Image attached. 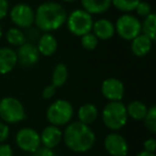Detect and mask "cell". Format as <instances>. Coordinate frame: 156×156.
<instances>
[{"label": "cell", "instance_id": "cell-29", "mask_svg": "<svg viewBox=\"0 0 156 156\" xmlns=\"http://www.w3.org/2000/svg\"><path fill=\"white\" fill-rule=\"evenodd\" d=\"M31 156H56L55 152L51 149L47 147H39L35 152H33Z\"/></svg>", "mask_w": 156, "mask_h": 156}, {"label": "cell", "instance_id": "cell-13", "mask_svg": "<svg viewBox=\"0 0 156 156\" xmlns=\"http://www.w3.org/2000/svg\"><path fill=\"white\" fill-rule=\"evenodd\" d=\"M40 138H41V144H43L44 147L52 150L60 143L62 139V132L58 126L49 125L42 130Z\"/></svg>", "mask_w": 156, "mask_h": 156}, {"label": "cell", "instance_id": "cell-8", "mask_svg": "<svg viewBox=\"0 0 156 156\" xmlns=\"http://www.w3.org/2000/svg\"><path fill=\"white\" fill-rule=\"evenodd\" d=\"M15 141L20 149L28 153H33L39 147H41L40 134L30 127H24L18 130L15 137Z\"/></svg>", "mask_w": 156, "mask_h": 156}, {"label": "cell", "instance_id": "cell-18", "mask_svg": "<svg viewBox=\"0 0 156 156\" xmlns=\"http://www.w3.org/2000/svg\"><path fill=\"white\" fill-rule=\"evenodd\" d=\"M83 10L89 14L105 13L111 7V0H81Z\"/></svg>", "mask_w": 156, "mask_h": 156}, {"label": "cell", "instance_id": "cell-16", "mask_svg": "<svg viewBox=\"0 0 156 156\" xmlns=\"http://www.w3.org/2000/svg\"><path fill=\"white\" fill-rule=\"evenodd\" d=\"M58 43H57L56 37L48 32H45L39 39L37 44V48L39 50L40 55H43L45 57H49L56 52Z\"/></svg>", "mask_w": 156, "mask_h": 156}, {"label": "cell", "instance_id": "cell-28", "mask_svg": "<svg viewBox=\"0 0 156 156\" xmlns=\"http://www.w3.org/2000/svg\"><path fill=\"white\" fill-rule=\"evenodd\" d=\"M10 134L9 126L7 125V123L0 121V143H3L8 139Z\"/></svg>", "mask_w": 156, "mask_h": 156}, {"label": "cell", "instance_id": "cell-2", "mask_svg": "<svg viewBox=\"0 0 156 156\" xmlns=\"http://www.w3.org/2000/svg\"><path fill=\"white\" fill-rule=\"evenodd\" d=\"M64 143L69 150L83 153L92 149L95 143V135L89 125L79 121L69 124L63 133Z\"/></svg>", "mask_w": 156, "mask_h": 156}, {"label": "cell", "instance_id": "cell-4", "mask_svg": "<svg viewBox=\"0 0 156 156\" xmlns=\"http://www.w3.org/2000/svg\"><path fill=\"white\" fill-rule=\"evenodd\" d=\"M0 118L5 123H18L26 119V111L17 98L7 96L0 100Z\"/></svg>", "mask_w": 156, "mask_h": 156}, {"label": "cell", "instance_id": "cell-19", "mask_svg": "<svg viewBox=\"0 0 156 156\" xmlns=\"http://www.w3.org/2000/svg\"><path fill=\"white\" fill-rule=\"evenodd\" d=\"M98 115V110L95 105L91 103H86L78 109V119L83 124H92Z\"/></svg>", "mask_w": 156, "mask_h": 156}, {"label": "cell", "instance_id": "cell-17", "mask_svg": "<svg viewBox=\"0 0 156 156\" xmlns=\"http://www.w3.org/2000/svg\"><path fill=\"white\" fill-rule=\"evenodd\" d=\"M152 41L151 39L147 37V35L140 33L139 35H137L135 39L132 40V44H130V48L132 51L135 56L137 57H143L145 55H147L150 52L152 48Z\"/></svg>", "mask_w": 156, "mask_h": 156}, {"label": "cell", "instance_id": "cell-30", "mask_svg": "<svg viewBox=\"0 0 156 156\" xmlns=\"http://www.w3.org/2000/svg\"><path fill=\"white\" fill-rule=\"evenodd\" d=\"M143 147H144V151L151 152V153H155L156 150V140L154 138L147 139L143 143Z\"/></svg>", "mask_w": 156, "mask_h": 156}, {"label": "cell", "instance_id": "cell-7", "mask_svg": "<svg viewBox=\"0 0 156 156\" xmlns=\"http://www.w3.org/2000/svg\"><path fill=\"white\" fill-rule=\"evenodd\" d=\"M115 29L123 40L132 41L141 33V22L136 16L124 14L117 20Z\"/></svg>", "mask_w": 156, "mask_h": 156}, {"label": "cell", "instance_id": "cell-3", "mask_svg": "<svg viewBox=\"0 0 156 156\" xmlns=\"http://www.w3.org/2000/svg\"><path fill=\"white\" fill-rule=\"evenodd\" d=\"M102 118L107 128L111 130L121 129L125 126L128 119L126 106L123 103H121V101L109 102L103 109Z\"/></svg>", "mask_w": 156, "mask_h": 156}, {"label": "cell", "instance_id": "cell-15", "mask_svg": "<svg viewBox=\"0 0 156 156\" xmlns=\"http://www.w3.org/2000/svg\"><path fill=\"white\" fill-rule=\"evenodd\" d=\"M92 31H93V34L100 40H109L115 33L113 23L106 18H102V20L93 22Z\"/></svg>", "mask_w": 156, "mask_h": 156}, {"label": "cell", "instance_id": "cell-33", "mask_svg": "<svg viewBox=\"0 0 156 156\" xmlns=\"http://www.w3.org/2000/svg\"><path fill=\"white\" fill-rule=\"evenodd\" d=\"M0 156H13L12 147L7 143H0Z\"/></svg>", "mask_w": 156, "mask_h": 156}, {"label": "cell", "instance_id": "cell-11", "mask_svg": "<svg viewBox=\"0 0 156 156\" xmlns=\"http://www.w3.org/2000/svg\"><path fill=\"white\" fill-rule=\"evenodd\" d=\"M105 149L111 156H126L128 153V144L122 135L111 133L105 138Z\"/></svg>", "mask_w": 156, "mask_h": 156}, {"label": "cell", "instance_id": "cell-26", "mask_svg": "<svg viewBox=\"0 0 156 156\" xmlns=\"http://www.w3.org/2000/svg\"><path fill=\"white\" fill-rule=\"evenodd\" d=\"M80 37H81V40H80L81 45H83V47L85 48V49L93 50L96 48V46H98V39L93 33L89 32Z\"/></svg>", "mask_w": 156, "mask_h": 156}, {"label": "cell", "instance_id": "cell-9", "mask_svg": "<svg viewBox=\"0 0 156 156\" xmlns=\"http://www.w3.org/2000/svg\"><path fill=\"white\" fill-rule=\"evenodd\" d=\"M10 18L15 26L29 28L34 24V11L26 3H18L11 9Z\"/></svg>", "mask_w": 156, "mask_h": 156}, {"label": "cell", "instance_id": "cell-35", "mask_svg": "<svg viewBox=\"0 0 156 156\" xmlns=\"http://www.w3.org/2000/svg\"><path fill=\"white\" fill-rule=\"evenodd\" d=\"M2 33H3V31H2V27H1V25H0V39L2 37Z\"/></svg>", "mask_w": 156, "mask_h": 156}, {"label": "cell", "instance_id": "cell-12", "mask_svg": "<svg viewBox=\"0 0 156 156\" xmlns=\"http://www.w3.org/2000/svg\"><path fill=\"white\" fill-rule=\"evenodd\" d=\"M16 56H17V62H20L23 66L29 67L37 63L40 59V52L34 44L25 42L23 45L18 46Z\"/></svg>", "mask_w": 156, "mask_h": 156}, {"label": "cell", "instance_id": "cell-5", "mask_svg": "<svg viewBox=\"0 0 156 156\" xmlns=\"http://www.w3.org/2000/svg\"><path fill=\"white\" fill-rule=\"evenodd\" d=\"M66 25L69 32L76 37H83L92 31L93 18L85 10H74L66 17Z\"/></svg>", "mask_w": 156, "mask_h": 156}, {"label": "cell", "instance_id": "cell-6", "mask_svg": "<svg viewBox=\"0 0 156 156\" xmlns=\"http://www.w3.org/2000/svg\"><path fill=\"white\" fill-rule=\"evenodd\" d=\"M73 106L71 103L65 100L55 101L52 104H50L46 112V117L50 125L58 126V127L69 123L73 118Z\"/></svg>", "mask_w": 156, "mask_h": 156}, {"label": "cell", "instance_id": "cell-10", "mask_svg": "<svg viewBox=\"0 0 156 156\" xmlns=\"http://www.w3.org/2000/svg\"><path fill=\"white\" fill-rule=\"evenodd\" d=\"M101 91L109 102H119L123 98L124 85L118 78H107L103 81Z\"/></svg>", "mask_w": 156, "mask_h": 156}, {"label": "cell", "instance_id": "cell-20", "mask_svg": "<svg viewBox=\"0 0 156 156\" xmlns=\"http://www.w3.org/2000/svg\"><path fill=\"white\" fill-rule=\"evenodd\" d=\"M126 112H127L128 117H130L133 120L140 121V120L144 119L145 115L147 112V107L142 102L134 101L126 106Z\"/></svg>", "mask_w": 156, "mask_h": 156}, {"label": "cell", "instance_id": "cell-21", "mask_svg": "<svg viewBox=\"0 0 156 156\" xmlns=\"http://www.w3.org/2000/svg\"><path fill=\"white\" fill-rule=\"evenodd\" d=\"M67 76H69V71L67 67L63 63H59L56 65L52 73V78H51V85L55 86L56 88H60L66 83Z\"/></svg>", "mask_w": 156, "mask_h": 156}, {"label": "cell", "instance_id": "cell-22", "mask_svg": "<svg viewBox=\"0 0 156 156\" xmlns=\"http://www.w3.org/2000/svg\"><path fill=\"white\" fill-rule=\"evenodd\" d=\"M141 33L147 35L149 39L154 41L156 37V15L151 13L144 17V20L141 24Z\"/></svg>", "mask_w": 156, "mask_h": 156}, {"label": "cell", "instance_id": "cell-25", "mask_svg": "<svg viewBox=\"0 0 156 156\" xmlns=\"http://www.w3.org/2000/svg\"><path fill=\"white\" fill-rule=\"evenodd\" d=\"M144 125L151 133L155 134L156 133V107L152 106L147 108V112L145 115L144 119Z\"/></svg>", "mask_w": 156, "mask_h": 156}, {"label": "cell", "instance_id": "cell-27", "mask_svg": "<svg viewBox=\"0 0 156 156\" xmlns=\"http://www.w3.org/2000/svg\"><path fill=\"white\" fill-rule=\"evenodd\" d=\"M135 11H136V13L138 14L139 16H141V17H147L149 14L152 13L151 5L147 2H145V1H140V2L137 5Z\"/></svg>", "mask_w": 156, "mask_h": 156}, {"label": "cell", "instance_id": "cell-1", "mask_svg": "<svg viewBox=\"0 0 156 156\" xmlns=\"http://www.w3.org/2000/svg\"><path fill=\"white\" fill-rule=\"evenodd\" d=\"M66 12L60 3L44 2L34 12V24L44 32L58 30L66 22Z\"/></svg>", "mask_w": 156, "mask_h": 156}, {"label": "cell", "instance_id": "cell-32", "mask_svg": "<svg viewBox=\"0 0 156 156\" xmlns=\"http://www.w3.org/2000/svg\"><path fill=\"white\" fill-rule=\"evenodd\" d=\"M55 94H56V87L52 85H49L43 90L42 95H43V98H45V100H49V98H54Z\"/></svg>", "mask_w": 156, "mask_h": 156}, {"label": "cell", "instance_id": "cell-36", "mask_svg": "<svg viewBox=\"0 0 156 156\" xmlns=\"http://www.w3.org/2000/svg\"><path fill=\"white\" fill-rule=\"evenodd\" d=\"M62 1H65V2H74L76 0H62Z\"/></svg>", "mask_w": 156, "mask_h": 156}, {"label": "cell", "instance_id": "cell-24", "mask_svg": "<svg viewBox=\"0 0 156 156\" xmlns=\"http://www.w3.org/2000/svg\"><path fill=\"white\" fill-rule=\"evenodd\" d=\"M140 1L141 0H111V5H113V7L119 11L128 13L135 11L137 5Z\"/></svg>", "mask_w": 156, "mask_h": 156}, {"label": "cell", "instance_id": "cell-23", "mask_svg": "<svg viewBox=\"0 0 156 156\" xmlns=\"http://www.w3.org/2000/svg\"><path fill=\"white\" fill-rule=\"evenodd\" d=\"M5 37L8 43L13 46H20L26 42V35L20 28H10Z\"/></svg>", "mask_w": 156, "mask_h": 156}, {"label": "cell", "instance_id": "cell-31", "mask_svg": "<svg viewBox=\"0 0 156 156\" xmlns=\"http://www.w3.org/2000/svg\"><path fill=\"white\" fill-rule=\"evenodd\" d=\"M9 13V1L0 0V20H3Z\"/></svg>", "mask_w": 156, "mask_h": 156}, {"label": "cell", "instance_id": "cell-34", "mask_svg": "<svg viewBox=\"0 0 156 156\" xmlns=\"http://www.w3.org/2000/svg\"><path fill=\"white\" fill-rule=\"evenodd\" d=\"M136 156H155V154L154 153H151V152H147L143 150L142 152H140L139 154H137Z\"/></svg>", "mask_w": 156, "mask_h": 156}, {"label": "cell", "instance_id": "cell-14", "mask_svg": "<svg viewBox=\"0 0 156 156\" xmlns=\"http://www.w3.org/2000/svg\"><path fill=\"white\" fill-rule=\"evenodd\" d=\"M16 64H17V56L15 50L9 47L0 48V74L5 75L10 73Z\"/></svg>", "mask_w": 156, "mask_h": 156}]
</instances>
